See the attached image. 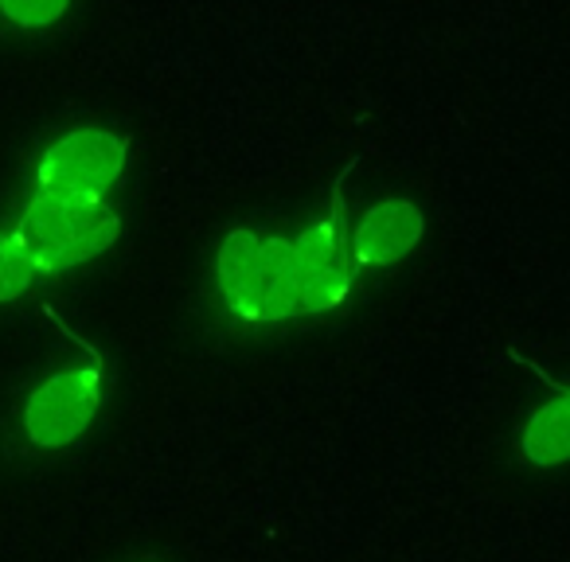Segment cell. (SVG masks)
I'll list each match as a JSON object with an SVG mask.
<instances>
[{
    "mask_svg": "<svg viewBox=\"0 0 570 562\" xmlns=\"http://www.w3.org/2000/svg\"><path fill=\"white\" fill-rule=\"evenodd\" d=\"M219 294L246 321L302 317V269L294 238L230 230L219 250Z\"/></svg>",
    "mask_w": 570,
    "mask_h": 562,
    "instance_id": "6da1fadb",
    "label": "cell"
},
{
    "mask_svg": "<svg viewBox=\"0 0 570 562\" xmlns=\"http://www.w3.org/2000/svg\"><path fill=\"white\" fill-rule=\"evenodd\" d=\"M17 230L32 246L40 274H59V269H71L110 250L114 238L121 235V219L106 204V196L36 188Z\"/></svg>",
    "mask_w": 570,
    "mask_h": 562,
    "instance_id": "7a4b0ae2",
    "label": "cell"
},
{
    "mask_svg": "<svg viewBox=\"0 0 570 562\" xmlns=\"http://www.w3.org/2000/svg\"><path fill=\"white\" fill-rule=\"evenodd\" d=\"M102 387L106 372L98 352L90 348V364L67 367V372L51 375L43 387H36L28 395L24 406V430L36 445L43 450H59L71 445L75 437L87 434V426L95 422L98 406H102Z\"/></svg>",
    "mask_w": 570,
    "mask_h": 562,
    "instance_id": "3957f363",
    "label": "cell"
},
{
    "mask_svg": "<svg viewBox=\"0 0 570 562\" xmlns=\"http://www.w3.org/2000/svg\"><path fill=\"white\" fill-rule=\"evenodd\" d=\"M126 137L110 134V129H75L43 152L36 184L56 191L106 196L126 172Z\"/></svg>",
    "mask_w": 570,
    "mask_h": 562,
    "instance_id": "277c9868",
    "label": "cell"
},
{
    "mask_svg": "<svg viewBox=\"0 0 570 562\" xmlns=\"http://www.w3.org/2000/svg\"><path fill=\"white\" fill-rule=\"evenodd\" d=\"M294 250L302 269V317L336 309L356 282V262L341 223V191L333 199V211L294 238Z\"/></svg>",
    "mask_w": 570,
    "mask_h": 562,
    "instance_id": "5b68a950",
    "label": "cell"
},
{
    "mask_svg": "<svg viewBox=\"0 0 570 562\" xmlns=\"http://www.w3.org/2000/svg\"><path fill=\"white\" fill-rule=\"evenodd\" d=\"M426 219L411 199H387L364 211V219L356 223L348 238L352 262L360 266H395L406 254L419 246Z\"/></svg>",
    "mask_w": 570,
    "mask_h": 562,
    "instance_id": "8992f818",
    "label": "cell"
},
{
    "mask_svg": "<svg viewBox=\"0 0 570 562\" xmlns=\"http://www.w3.org/2000/svg\"><path fill=\"white\" fill-rule=\"evenodd\" d=\"M523 453L531 465H562L570 461V391L531 414L523 430Z\"/></svg>",
    "mask_w": 570,
    "mask_h": 562,
    "instance_id": "52a82bcc",
    "label": "cell"
},
{
    "mask_svg": "<svg viewBox=\"0 0 570 562\" xmlns=\"http://www.w3.org/2000/svg\"><path fill=\"white\" fill-rule=\"evenodd\" d=\"M40 274V262H36L32 246L24 243L17 227L0 230V302H12L32 286Z\"/></svg>",
    "mask_w": 570,
    "mask_h": 562,
    "instance_id": "ba28073f",
    "label": "cell"
},
{
    "mask_svg": "<svg viewBox=\"0 0 570 562\" xmlns=\"http://www.w3.org/2000/svg\"><path fill=\"white\" fill-rule=\"evenodd\" d=\"M71 0H0V17L24 32H40L67 17Z\"/></svg>",
    "mask_w": 570,
    "mask_h": 562,
    "instance_id": "9c48e42d",
    "label": "cell"
}]
</instances>
